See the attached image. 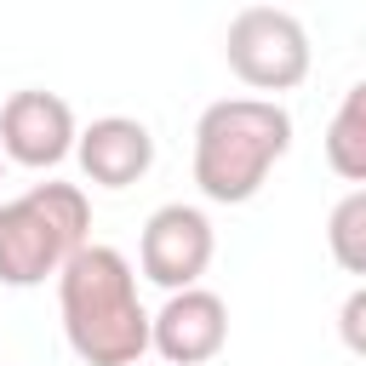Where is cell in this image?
<instances>
[{"label":"cell","instance_id":"6da1fadb","mask_svg":"<svg viewBox=\"0 0 366 366\" xmlns=\"http://www.w3.org/2000/svg\"><path fill=\"white\" fill-rule=\"evenodd\" d=\"M63 337L86 366H137L149 355V309L137 297V269L114 246H80L57 274Z\"/></svg>","mask_w":366,"mask_h":366},{"label":"cell","instance_id":"7a4b0ae2","mask_svg":"<svg viewBox=\"0 0 366 366\" xmlns=\"http://www.w3.org/2000/svg\"><path fill=\"white\" fill-rule=\"evenodd\" d=\"M292 149V114L274 97H217L194 120V183L212 206H246Z\"/></svg>","mask_w":366,"mask_h":366},{"label":"cell","instance_id":"3957f363","mask_svg":"<svg viewBox=\"0 0 366 366\" xmlns=\"http://www.w3.org/2000/svg\"><path fill=\"white\" fill-rule=\"evenodd\" d=\"M92 246V200L80 183H29L17 200H0V286L57 280L63 263Z\"/></svg>","mask_w":366,"mask_h":366},{"label":"cell","instance_id":"277c9868","mask_svg":"<svg viewBox=\"0 0 366 366\" xmlns=\"http://www.w3.org/2000/svg\"><path fill=\"white\" fill-rule=\"evenodd\" d=\"M223 57L252 92H292L309 80V29L286 6H246L229 17Z\"/></svg>","mask_w":366,"mask_h":366},{"label":"cell","instance_id":"5b68a950","mask_svg":"<svg viewBox=\"0 0 366 366\" xmlns=\"http://www.w3.org/2000/svg\"><path fill=\"white\" fill-rule=\"evenodd\" d=\"M212 252H217L212 217H206L200 206H183V200L154 206L149 223H143V234H137V269H143V280H154L166 297L200 286V274L212 269Z\"/></svg>","mask_w":366,"mask_h":366},{"label":"cell","instance_id":"8992f818","mask_svg":"<svg viewBox=\"0 0 366 366\" xmlns=\"http://www.w3.org/2000/svg\"><path fill=\"white\" fill-rule=\"evenodd\" d=\"M74 109L46 92V86H23L0 103V154L11 166H29V172H51L74 154Z\"/></svg>","mask_w":366,"mask_h":366},{"label":"cell","instance_id":"52a82bcc","mask_svg":"<svg viewBox=\"0 0 366 366\" xmlns=\"http://www.w3.org/2000/svg\"><path fill=\"white\" fill-rule=\"evenodd\" d=\"M223 343H229V303L206 286L172 292L149 315V349L172 366H206L223 355Z\"/></svg>","mask_w":366,"mask_h":366},{"label":"cell","instance_id":"ba28073f","mask_svg":"<svg viewBox=\"0 0 366 366\" xmlns=\"http://www.w3.org/2000/svg\"><path fill=\"white\" fill-rule=\"evenodd\" d=\"M74 160L97 189H132L154 166V132L132 114H103L74 137Z\"/></svg>","mask_w":366,"mask_h":366},{"label":"cell","instance_id":"9c48e42d","mask_svg":"<svg viewBox=\"0 0 366 366\" xmlns=\"http://www.w3.org/2000/svg\"><path fill=\"white\" fill-rule=\"evenodd\" d=\"M326 166L343 183L366 189V80H355L343 92V103H337V114L326 126Z\"/></svg>","mask_w":366,"mask_h":366},{"label":"cell","instance_id":"30bf717a","mask_svg":"<svg viewBox=\"0 0 366 366\" xmlns=\"http://www.w3.org/2000/svg\"><path fill=\"white\" fill-rule=\"evenodd\" d=\"M326 252L343 274L366 280V189H349L326 217Z\"/></svg>","mask_w":366,"mask_h":366},{"label":"cell","instance_id":"8fae6325","mask_svg":"<svg viewBox=\"0 0 366 366\" xmlns=\"http://www.w3.org/2000/svg\"><path fill=\"white\" fill-rule=\"evenodd\" d=\"M337 337H343V349H349V355H360V360H366V280L343 297V309H337Z\"/></svg>","mask_w":366,"mask_h":366},{"label":"cell","instance_id":"7c38bea8","mask_svg":"<svg viewBox=\"0 0 366 366\" xmlns=\"http://www.w3.org/2000/svg\"><path fill=\"white\" fill-rule=\"evenodd\" d=\"M0 183H6V154H0Z\"/></svg>","mask_w":366,"mask_h":366}]
</instances>
